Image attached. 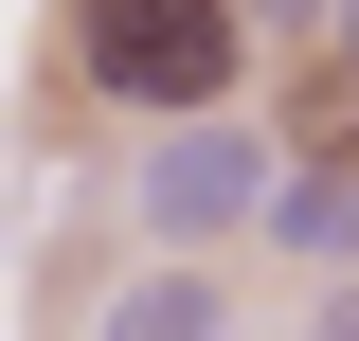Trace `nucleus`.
Instances as JSON below:
<instances>
[{
  "instance_id": "1",
  "label": "nucleus",
  "mask_w": 359,
  "mask_h": 341,
  "mask_svg": "<svg viewBox=\"0 0 359 341\" xmlns=\"http://www.w3.org/2000/svg\"><path fill=\"white\" fill-rule=\"evenodd\" d=\"M72 54L108 108H144V126H216L233 108V0H72Z\"/></svg>"
},
{
  "instance_id": "5",
  "label": "nucleus",
  "mask_w": 359,
  "mask_h": 341,
  "mask_svg": "<svg viewBox=\"0 0 359 341\" xmlns=\"http://www.w3.org/2000/svg\"><path fill=\"white\" fill-rule=\"evenodd\" d=\"M323 341H359V288H323Z\"/></svg>"
},
{
  "instance_id": "3",
  "label": "nucleus",
  "mask_w": 359,
  "mask_h": 341,
  "mask_svg": "<svg viewBox=\"0 0 359 341\" xmlns=\"http://www.w3.org/2000/svg\"><path fill=\"white\" fill-rule=\"evenodd\" d=\"M108 341H233V288L216 269H126L108 288Z\"/></svg>"
},
{
  "instance_id": "4",
  "label": "nucleus",
  "mask_w": 359,
  "mask_h": 341,
  "mask_svg": "<svg viewBox=\"0 0 359 341\" xmlns=\"http://www.w3.org/2000/svg\"><path fill=\"white\" fill-rule=\"evenodd\" d=\"M269 252H287V269H341L359 252V180L341 162H323V180H269Z\"/></svg>"
},
{
  "instance_id": "2",
  "label": "nucleus",
  "mask_w": 359,
  "mask_h": 341,
  "mask_svg": "<svg viewBox=\"0 0 359 341\" xmlns=\"http://www.w3.org/2000/svg\"><path fill=\"white\" fill-rule=\"evenodd\" d=\"M126 198L144 234H233V215H269V126H162Z\"/></svg>"
}]
</instances>
